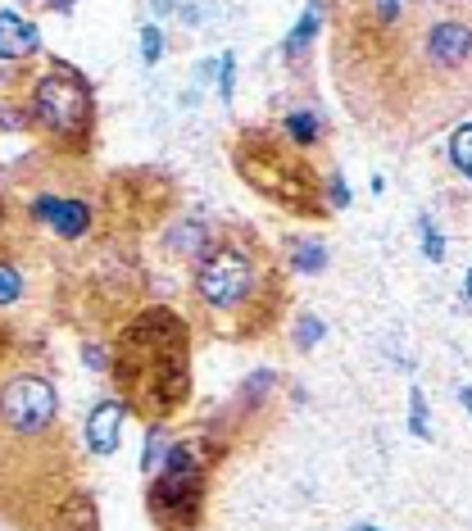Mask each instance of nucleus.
Masks as SVG:
<instances>
[{
	"label": "nucleus",
	"mask_w": 472,
	"mask_h": 531,
	"mask_svg": "<svg viewBox=\"0 0 472 531\" xmlns=\"http://www.w3.org/2000/svg\"><path fill=\"white\" fill-rule=\"evenodd\" d=\"M327 28L336 96L386 146L472 109V0H327Z\"/></svg>",
	"instance_id": "1"
},
{
	"label": "nucleus",
	"mask_w": 472,
	"mask_h": 531,
	"mask_svg": "<svg viewBox=\"0 0 472 531\" xmlns=\"http://www.w3.org/2000/svg\"><path fill=\"white\" fill-rule=\"evenodd\" d=\"M78 491L82 454L50 377L37 368L0 373V522L50 531Z\"/></svg>",
	"instance_id": "2"
},
{
	"label": "nucleus",
	"mask_w": 472,
	"mask_h": 531,
	"mask_svg": "<svg viewBox=\"0 0 472 531\" xmlns=\"http://www.w3.org/2000/svg\"><path fill=\"white\" fill-rule=\"evenodd\" d=\"M286 264L246 223L209 232L191 264V323L218 341H264L286 314Z\"/></svg>",
	"instance_id": "3"
},
{
	"label": "nucleus",
	"mask_w": 472,
	"mask_h": 531,
	"mask_svg": "<svg viewBox=\"0 0 472 531\" xmlns=\"http://www.w3.org/2000/svg\"><path fill=\"white\" fill-rule=\"evenodd\" d=\"M109 382L123 409L164 427L191 400V318L168 305H146L114 332Z\"/></svg>",
	"instance_id": "4"
},
{
	"label": "nucleus",
	"mask_w": 472,
	"mask_h": 531,
	"mask_svg": "<svg viewBox=\"0 0 472 531\" xmlns=\"http://www.w3.org/2000/svg\"><path fill=\"white\" fill-rule=\"evenodd\" d=\"M232 168L255 196L286 209L295 218H327V182L318 173L314 155L300 141H291L282 128H241L232 137Z\"/></svg>",
	"instance_id": "5"
},
{
	"label": "nucleus",
	"mask_w": 472,
	"mask_h": 531,
	"mask_svg": "<svg viewBox=\"0 0 472 531\" xmlns=\"http://www.w3.org/2000/svg\"><path fill=\"white\" fill-rule=\"evenodd\" d=\"M23 109H28V123L50 146H59L64 155H91L96 96H91V82L78 69H69L64 59H50V69L32 78Z\"/></svg>",
	"instance_id": "6"
},
{
	"label": "nucleus",
	"mask_w": 472,
	"mask_h": 531,
	"mask_svg": "<svg viewBox=\"0 0 472 531\" xmlns=\"http://www.w3.org/2000/svg\"><path fill=\"white\" fill-rule=\"evenodd\" d=\"M223 454L214 441H173L146 486V513L159 531H196L205 518L209 468Z\"/></svg>",
	"instance_id": "7"
},
{
	"label": "nucleus",
	"mask_w": 472,
	"mask_h": 531,
	"mask_svg": "<svg viewBox=\"0 0 472 531\" xmlns=\"http://www.w3.org/2000/svg\"><path fill=\"white\" fill-rule=\"evenodd\" d=\"M32 218H37V223H50L59 236H64V241H78V236H87V227H91L87 200L37 196V200H32Z\"/></svg>",
	"instance_id": "8"
},
{
	"label": "nucleus",
	"mask_w": 472,
	"mask_h": 531,
	"mask_svg": "<svg viewBox=\"0 0 472 531\" xmlns=\"http://www.w3.org/2000/svg\"><path fill=\"white\" fill-rule=\"evenodd\" d=\"M123 400H100L87 418V445L96 454H114L118 450V427H123Z\"/></svg>",
	"instance_id": "9"
},
{
	"label": "nucleus",
	"mask_w": 472,
	"mask_h": 531,
	"mask_svg": "<svg viewBox=\"0 0 472 531\" xmlns=\"http://www.w3.org/2000/svg\"><path fill=\"white\" fill-rule=\"evenodd\" d=\"M41 50V32L28 19L0 10V59H28Z\"/></svg>",
	"instance_id": "10"
},
{
	"label": "nucleus",
	"mask_w": 472,
	"mask_h": 531,
	"mask_svg": "<svg viewBox=\"0 0 472 531\" xmlns=\"http://www.w3.org/2000/svg\"><path fill=\"white\" fill-rule=\"evenodd\" d=\"M100 522H96V504H91V495L87 491H78L64 509H59V518L50 522V531H96Z\"/></svg>",
	"instance_id": "11"
},
{
	"label": "nucleus",
	"mask_w": 472,
	"mask_h": 531,
	"mask_svg": "<svg viewBox=\"0 0 472 531\" xmlns=\"http://www.w3.org/2000/svg\"><path fill=\"white\" fill-rule=\"evenodd\" d=\"M282 132H286L291 141H300L305 150H318V146L327 141V123H323L318 114H286V118H282Z\"/></svg>",
	"instance_id": "12"
},
{
	"label": "nucleus",
	"mask_w": 472,
	"mask_h": 531,
	"mask_svg": "<svg viewBox=\"0 0 472 531\" xmlns=\"http://www.w3.org/2000/svg\"><path fill=\"white\" fill-rule=\"evenodd\" d=\"M318 23H323V0H314L305 10V19L295 23V32L286 37V59H305L309 55V41L318 37Z\"/></svg>",
	"instance_id": "13"
},
{
	"label": "nucleus",
	"mask_w": 472,
	"mask_h": 531,
	"mask_svg": "<svg viewBox=\"0 0 472 531\" xmlns=\"http://www.w3.org/2000/svg\"><path fill=\"white\" fill-rule=\"evenodd\" d=\"M28 291V277H23L19 259L14 255H0V309H14Z\"/></svg>",
	"instance_id": "14"
},
{
	"label": "nucleus",
	"mask_w": 472,
	"mask_h": 531,
	"mask_svg": "<svg viewBox=\"0 0 472 531\" xmlns=\"http://www.w3.org/2000/svg\"><path fill=\"white\" fill-rule=\"evenodd\" d=\"M327 264V250L318 241H291V273H318Z\"/></svg>",
	"instance_id": "15"
},
{
	"label": "nucleus",
	"mask_w": 472,
	"mask_h": 531,
	"mask_svg": "<svg viewBox=\"0 0 472 531\" xmlns=\"http://www.w3.org/2000/svg\"><path fill=\"white\" fill-rule=\"evenodd\" d=\"M450 159L463 168V173L472 177V123H463V128H454V137H450Z\"/></svg>",
	"instance_id": "16"
},
{
	"label": "nucleus",
	"mask_w": 472,
	"mask_h": 531,
	"mask_svg": "<svg viewBox=\"0 0 472 531\" xmlns=\"http://www.w3.org/2000/svg\"><path fill=\"white\" fill-rule=\"evenodd\" d=\"M409 427H413V436H418V441H427V400H423V391H418V386H413L409 391Z\"/></svg>",
	"instance_id": "17"
},
{
	"label": "nucleus",
	"mask_w": 472,
	"mask_h": 531,
	"mask_svg": "<svg viewBox=\"0 0 472 531\" xmlns=\"http://www.w3.org/2000/svg\"><path fill=\"white\" fill-rule=\"evenodd\" d=\"M323 332H327V327H323V318L305 314L300 323H295V345H300V350H314V345H318V336H323Z\"/></svg>",
	"instance_id": "18"
},
{
	"label": "nucleus",
	"mask_w": 472,
	"mask_h": 531,
	"mask_svg": "<svg viewBox=\"0 0 472 531\" xmlns=\"http://www.w3.org/2000/svg\"><path fill=\"white\" fill-rule=\"evenodd\" d=\"M418 227H423V255L432 259V264H441V259H445V241H441V232L432 227V218H418Z\"/></svg>",
	"instance_id": "19"
},
{
	"label": "nucleus",
	"mask_w": 472,
	"mask_h": 531,
	"mask_svg": "<svg viewBox=\"0 0 472 531\" xmlns=\"http://www.w3.org/2000/svg\"><path fill=\"white\" fill-rule=\"evenodd\" d=\"M159 50H164V46H159V28H146V32H141V55H146V64H155Z\"/></svg>",
	"instance_id": "20"
},
{
	"label": "nucleus",
	"mask_w": 472,
	"mask_h": 531,
	"mask_svg": "<svg viewBox=\"0 0 472 531\" xmlns=\"http://www.w3.org/2000/svg\"><path fill=\"white\" fill-rule=\"evenodd\" d=\"M350 205V191H345V177L332 173V209H345Z\"/></svg>",
	"instance_id": "21"
},
{
	"label": "nucleus",
	"mask_w": 472,
	"mask_h": 531,
	"mask_svg": "<svg viewBox=\"0 0 472 531\" xmlns=\"http://www.w3.org/2000/svg\"><path fill=\"white\" fill-rule=\"evenodd\" d=\"M5 241H10V200L0 196V255H5Z\"/></svg>",
	"instance_id": "22"
},
{
	"label": "nucleus",
	"mask_w": 472,
	"mask_h": 531,
	"mask_svg": "<svg viewBox=\"0 0 472 531\" xmlns=\"http://www.w3.org/2000/svg\"><path fill=\"white\" fill-rule=\"evenodd\" d=\"M223 100H232V55H223V82H218Z\"/></svg>",
	"instance_id": "23"
},
{
	"label": "nucleus",
	"mask_w": 472,
	"mask_h": 531,
	"mask_svg": "<svg viewBox=\"0 0 472 531\" xmlns=\"http://www.w3.org/2000/svg\"><path fill=\"white\" fill-rule=\"evenodd\" d=\"M5 359H10V327L0 323V364H5Z\"/></svg>",
	"instance_id": "24"
},
{
	"label": "nucleus",
	"mask_w": 472,
	"mask_h": 531,
	"mask_svg": "<svg viewBox=\"0 0 472 531\" xmlns=\"http://www.w3.org/2000/svg\"><path fill=\"white\" fill-rule=\"evenodd\" d=\"M459 400H463V409L472 413V386H463V391H459Z\"/></svg>",
	"instance_id": "25"
},
{
	"label": "nucleus",
	"mask_w": 472,
	"mask_h": 531,
	"mask_svg": "<svg viewBox=\"0 0 472 531\" xmlns=\"http://www.w3.org/2000/svg\"><path fill=\"white\" fill-rule=\"evenodd\" d=\"M50 5H55V10H64V5H73V0H50Z\"/></svg>",
	"instance_id": "26"
},
{
	"label": "nucleus",
	"mask_w": 472,
	"mask_h": 531,
	"mask_svg": "<svg viewBox=\"0 0 472 531\" xmlns=\"http://www.w3.org/2000/svg\"><path fill=\"white\" fill-rule=\"evenodd\" d=\"M468 300H472V273H468Z\"/></svg>",
	"instance_id": "27"
},
{
	"label": "nucleus",
	"mask_w": 472,
	"mask_h": 531,
	"mask_svg": "<svg viewBox=\"0 0 472 531\" xmlns=\"http://www.w3.org/2000/svg\"><path fill=\"white\" fill-rule=\"evenodd\" d=\"M354 531H377V527H354Z\"/></svg>",
	"instance_id": "28"
}]
</instances>
